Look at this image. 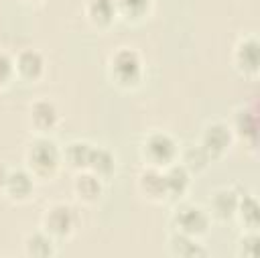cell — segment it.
<instances>
[{
    "mask_svg": "<svg viewBox=\"0 0 260 258\" xmlns=\"http://www.w3.org/2000/svg\"><path fill=\"white\" fill-rule=\"evenodd\" d=\"M59 158H61V152H59L57 144L53 140H49V138H37L26 150L28 167L37 175L55 173V169L59 165Z\"/></svg>",
    "mask_w": 260,
    "mask_h": 258,
    "instance_id": "1",
    "label": "cell"
},
{
    "mask_svg": "<svg viewBox=\"0 0 260 258\" xmlns=\"http://www.w3.org/2000/svg\"><path fill=\"white\" fill-rule=\"evenodd\" d=\"M110 71L116 83L120 85H134L140 79L142 63L136 51L132 49H118L110 59Z\"/></svg>",
    "mask_w": 260,
    "mask_h": 258,
    "instance_id": "2",
    "label": "cell"
},
{
    "mask_svg": "<svg viewBox=\"0 0 260 258\" xmlns=\"http://www.w3.org/2000/svg\"><path fill=\"white\" fill-rule=\"evenodd\" d=\"M142 154H144V158L148 160L150 167L160 169L162 165L173 163V158L177 156V144L169 134L152 132L142 144Z\"/></svg>",
    "mask_w": 260,
    "mask_h": 258,
    "instance_id": "3",
    "label": "cell"
},
{
    "mask_svg": "<svg viewBox=\"0 0 260 258\" xmlns=\"http://www.w3.org/2000/svg\"><path fill=\"white\" fill-rule=\"evenodd\" d=\"M75 228V213L69 205L65 203H55L51 207H47L45 215H43V230L59 240V238H67Z\"/></svg>",
    "mask_w": 260,
    "mask_h": 258,
    "instance_id": "4",
    "label": "cell"
},
{
    "mask_svg": "<svg viewBox=\"0 0 260 258\" xmlns=\"http://www.w3.org/2000/svg\"><path fill=\"white\" fill-rule=\"evenodd\" d=\"M173 221H175L177 232L199 238L209 228V213L203 207H197V205H181L175 211Z\"/></svg>",
    "mask_w": 260,
    "mask_h": 258,
    "instance_id": "5",
    "label": "cell"
},
{
    "mask_svg": "<svg viewBox=\"0 0 260 258\" xmlns=\"http://www.w3.org/2000/svg\"><path fill=\"white\" fill-rule=\"evenodd\" d=\"M230 142H232V130H230V126H225L221 122H213V124L205 126L199 144L209 154V158H215V156H221L228 150Z\"/></svg>",
    "mask_w": 260,
    "mask_h": 258,
    "instance_id": "6",
    "label": "cell"
},
{
    "mask_svg": "<svg viewBox=\"0 0 260 258\" xmlns=\"http://www.w3.org/2000/svg\"><path fill=\"white\" fill-rule=\"evenodd\" d=\"M45 69V61H43V55L37 51V49H24L18 53L16 61H14V71L24 77V79H37Z\"/></svg>",
    "mask_w": 260,
    "mask_h": 258,
    "instance_id": "7",
    "label": "cell"
},
{
    "mask_svg": "<svg viewBox=\"0 0 260 258\" xmlns=\"http://www.w3.org/2000/svg\"><path fill=\"white\" fill-rule=\"evenodd\" d=\"M238 199L240 197L232 189H219L209 197V213L215 215L217 219H228L236 215Z\"/></svg>",
    "mask_w": 260,
    "mask_h": 258,
    "instance_id": "8",
    "label": "cell"
},
{
    "mask_svg": "<svg viewBox=\"0 0 260 258\" xmlns=\"http://www.w3.org/2000/svg\"><path fill=\"white\" fill-rule=\"evenodd\" d=\"M236 63L240 71L244 73H256L258 71V41L254 37H246L236 47Z\"/></svg>",
    "mask_w": 260,
    "mask_h": 258,
    "instance_id": "9",
    "label": "cell"
},
{
    "mask_svg": "<svg viewBox=\"0 0 260 258\" xmlns=\"http://www.w3.org/2000/svg\"><path fill=\"white\" fill-rule=\"evenodd\" d=\"M138 185L142 189V193L150 199H162L167 197V185H165V173H160V169L156 167H148L140 173Z\"/></svg>",
    "mask_w": 260,
    "mask_h": 258,
    "instance_id": "10",
    "label": "cell"
},
{
    "mask_svg": "<svg viewBox=\"0 0 260 258\" xmlns=\"http://www.w3.org/2000/svg\"><path fill=\"white\" fill-rule=\"evenodd\" d=\"M169 248H171V254L181 256V258H197V256H205L207 254V250L197 242V238L181 234V232L171 236Z\"/></svg>",
    "mask_w": 260,
    "mask_h": 258,
    "instance_id": "11",
    "label": "cell"
},
{
    "mask_svg": "<svg viewBox=\"0 0 260 258\" xmlns=\"http://www.w3.org/2000/svg\"><path fill=\"white\" fill-rule=\"evenodd\" d=\"M57 108L49 100H37L30 106V124L37 130H51L57 124Z\"/></svg>",
    "mask_w": 260,
    "mask_h": 258,
    "instance_id": "12",
    "label": "cell"
},
{
    "mask_svg": "<svg viewBox=\"0 0 260 258\" xmlns=\"http://www.w3.org/2000/svg\"><path fill=\"white\" fill-rule=\"evenodd\" d=\"M4 189H6L10 199L22 201V199H26L32 193V177L26 171H12L6 177Z\"/></svg>",
    "mask_w": 260,
    "mask_h": 258,
    "instance_id": "13",
    "label": "cell"
},
{
    "mask_svg": "<svg viewBox=\"0 0 260 258\" xmlns=\"http://www.w3.org/2000/svg\"><path fill=\"white\" fill-rule=\"evenodd\" d=\"M24 252L28 256H37V258L53 256L55 254V238H51L45 230L32 232L24 240Z\"/></svg>",
    "mask_w": 260,
    "mask_h": 258,
    "instance_id": "14",
    "label": "cell"
},
{
    "mask_svg": "<svg viewBox=\"0 0 260 258\" xmlns=\"http://www.w3.org/2000/svg\"><path fill=\"white\" fill-rule=\"evenodd\" d=\"M73 189H75V195L83 201H95L102 195V183L93 171L79 173L73 181Z\"/></svg>",
    "mask_w": 260,
    "mask_h": 258,
    "instance_id": "15",
    "label": "cell"
},
{
    "mask_svg": "<svg viewBox=\"0 0 260 258\" xmlns=\"http://www.w3.org/2000/svg\"><path fill=\"white\" fill-rule=\"evenodd\" d=\"M85 10H87L89 20L95 22V24H100V26L108 24L114 18V14L118 12L116 0H87Z\"/></svg>",
    "mask_w": 260,
    "mask_h": 258,
    "instance_id": "16",
    "label": "cell"
},
{
    "mask_svg": "<svg viewBox=\"0 0 260 258\" xmlns=\"http://www.w3.org/2000/svg\"><path fill=\"white\" fill-rule=\"evenodd\" d=\"M165 185H167V195L171 197L183 195L185 189L189 187V171L183 165H173L165 173Z\"/></svg>",
    "mask_w": 260,
    "mask_h": 258,
    "instance_id": "17",
    "label": "cell"
},
{
    "mask_svg": "<svg viewBox=\"0 0 260 258\" xmlns=\"http://www.w3.org/2000/svg\"><path fill=\"white\" fill-rule=\"evenodd\" d=\"M87 169L93 171L98 177H106L114 171V156L108 148H93L91 146V152H89V160H87Z\"/></svg>",
    "mask_w": 260,
    "mask_h": 258,
    "instance_id": "18",
    "label": "cell"
},
{
    "mask_svg": "<svg viewBox=\"0 0 260 258\" xmlns=\"http://www.w3.org/2000/svg\"><path fill=\"white\" fill-rule=\"evenodd\" d=\"M236 213L240 215V219L244 221V225H248L250 230H256L258 225V203L254 195H244L238 199V207Z\"/></svg>",
    "mask_w": 260,
    "mask_h": 258,
    "instance_id": "19",
    "label": "cell"
},
{
    "mask_svg": "<svg viewBox=\"0 0 260 258\" xmlns=\"http://www.w3.org/2000/svg\"><path fill=\"white\" fill-rule=\"evenodd\" d=\"M89 152H91V144L89 142H71L65 148V160L75 167V169H85L87 160H89Z\"/></svg>",
    "mask_w": 260,
    "mask_h": 258,
    "instance_id": "20",
    "label": "cell"
},
{
    "mask_svg": "<svg viewBox=\"0 0 260 258\" xmlns=\"http://www.w3.org/2000/svg\"><path fill=\"white\" fill-rule=\"evenodd\" d=\"M209 160H211V158H209V154L203 150L201 144L189 146V148L183 152V167H185L189 173H199V171H203Z\"/></svg>",
    "mask_w": 260,
    "mask_h": 258,
    "instance_id": "21",
    "label": "cell"
},
{
    "mask_svg": "<svg viewBox=\"0 0 260 258\" xmlns=\"http://www.w3.org/2000/svg\"><path fill=\"white\" fill-rule=\"evenodd\" d=\"M234 128L238 134H242L244 138H248L250 142L256 140V116L252 110H238L236 118H234Z\"/></svg>",
    "mask_w": 260,
    "mask_h": 258,
    "instance_id": "22",
    "label": "cell"
},
{
    "mask_svg": "<svg viewBox=\"0 0 260 258\" xmlns=\"http://www.w3.org/2000/svg\"><path fill=\"white\" fill-rule=\"evenodd\" d=\"M150 0H116V8L126 16H142L148 10Z\"/></svg>",
    "mask_w": 260,
    "mask_h": 258,
    "instance_id": "23",
    "label": "cell"
},
{
    "mask_svg": "<svg viewBox=\"0 0 260 258\" xmlns=\"http://www.w3.org/2000/svg\"><path fill=\"white\" fill-rule=\"evenodd\" d=\"M12 73H14V63L10 61V57L6 53L0 51V85L6 83Z\"/></svg>",
    "mask_w": 260,
    "mask_h": 258,
    "instance_id": "24",
    "label": "cell"
},
{
    "mask_svg": "<svg viewBox=\"0 0 260 258\" xmlns=\"http://www.w3.org/2000/svg\"><path fill=\"white\" fill-rule=\"evenodd\" d=\"M6 177H8V171L4 169V165H0V187H4V183H6Z\"/></svg>",
    "mask_w": 260,
    "mask_h": 258,
    "instance_id": "25",
    "label": "cell"
}]
</instances>
